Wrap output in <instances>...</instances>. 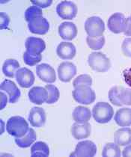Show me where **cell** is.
Segmentation results:
<instances>
[{
	"label": "cell",
	"instance_id": "32",
	"mask_svg": "<svg viewBox=\"0 0 131 157\" xmlns=\"http://www.w3.org/2000/svg\"><path fill=\"white\" fill-rule=\"evenodd\" d=\"M91 85H92V78L88 74L79 75L73 82V86L74 87V88L81 85L91 86Z\"/></svg>",
	"mask_w": 131,
	"mask_h": 157
},
{
	"label": "cell",
	"instance_id": "30",
	"mask_svg": "<svg viewBox=\"0 0 131 157\" xmlns=\"http://www.w3.org/2000/svg\"><path fill=\"white\" fill-rule=\"evenodd\" d=\"M42 59L40 54H33L31 52L25 51L23 53V61L25 64L29 66H34L40 62Z\"/></svg>",
	"mask_w": 131,
	"mask_h": 157
},
{
	"label": "cell",
	"instance_id": "31",
	"mask_svg": "<svg viewBox=\"0 0 131 157\" xmlns=\"http://www.w3.org/2000/svg\"><path fill=\"white\" fill-rule=\"evenodd\" d=\"M42 15H43V12H42L41 8L35 6L29 7L25 11V19L28 23L34 18L42 16Z\"/></svg>",
	"mask_w": 131,
	"mask_h": 157
},
{
	"label": "cell",
	"instance_id": "37",
	"mask_svg": "<svg viewBox=\"0 0 131 157\" xmlns=\"http://www.w3.org/2000/svg\"><path fill=\"white\" fill-rule=\"evenodd\" d=\"M122 74H123V77L126 84L131 87V67L125 69Z\"/></svg>",
	"mask_w": 131,
	"mask_h": 157
},
{
	"label": "cell",
	"instance_id": "29",
	"mask_svg": "<svg viewBox=\"0 0 131 157\" xmlns=\"http://www.w3.org/2000/svg\"><path fill=\"white\" fill-rule=\"evenodd\" d=\"M45 88L48 91V98L46 103L48 104L56 103L60 97L59 90L53 85H46Z\"/></svg>",
	"mask_w": 131,
	"mask_h": 157
},
{
	"label": "cell",
	"instance_id": "9",
	"mask_svg": "<svg viewBox=\"0 0 131 157\" xmlns=\"http://www.w3.org/2000/svg\"><path fill=\"white\" fill-rule=\"evenodd\" d=\"M110 31L115 34L125 32L126 29V18L122 13H115L110 16L107 22Z\"/></svg>",
	"mask_w": 131,
	"mask_h": 157
},
{
	"label": "cell",
	"instance_id": "7",
	"mask_svg": "<svg viewBox=\"0 0 131 157\" xmlns=\"http://www.w3.org/2000/svg\"><path fill=\"white\" fill-rule=\"evenodd\" d=\"M98 148L96 144L91 141H83L76 144L75 151L71 153V156H94Z\"/></svg>",
	"mask_w": 131,
	"mask_h": 157
},
{
	"label": "cell",
	"instance_id": "23",
	"mask_svg": "<svg viewBox=\"0 0 131 157\" xmlns=\"http://www.w3.org/2000/svg\"><path fill=\"white\" fill-rule=\"evenodd\" d=\"M37 136L35 130L29 128L28 132L22 138H15V143L21 148H27L33 144L36 140Z\"/></svg>",
	"mask_w": 131,
	"mask_h": 157
},
{
	"label": "cell",
	"instance_id": "5",
	"mask_svg": "<svg viewBox=\"0 0 131 157\" xmlns=\"http://www.w3.org/2000/svg\"><path fill=\"white\" fill-rule=\"evenodd\" d=\"M85 30L88 36H102L105 31L104 22L99 17L93 16L88 17L85 22Z\"/></svg>",
	"mask_w": 131,
	"mask_h": 157
},
{
	"label": "cell",
	"instance_id": "14",
	"mask_svg": "<svg viewBox=\"0 0 131 157\" xmlns=\"http://www.w3.org/2000/svg\"><path fill=\"white\" fill-rule=\"evenodd\" d=\"M56 53L63 60H71L76 56V47L72 43L61 42L56 49Z\"/></svg>",
	"mask_w": 131,
	"mask_h": 157
},
{
	"label": "cell",
	"instance_id": "22",
	"mask_svg": "<svg viewBox=\"0 0 131 157\" xmlns=\"http://www.w3.org/2000/svg\"><path fill=\"white\" fill-rule=\"evenodd\" d=\"M91 112L87 107L79 106L76 107L73 111L72 117L74 121L78 124H84L90 121L91 117Z\"/></svg>",
	"mask_w": 131,
	"mask_h": 157
},
{
	"label": "cell",
	"instance_id": "19",
	"mask_svg": "<svg viewBox=\"0 0 131 157\" xmlns=\"http://www.w3.org/2000/svg\"><path fill=\"white\" fill-rule=\"evenodd\" d=\"M25 47L26 51L33 54H40L46 49V44L43 39L29 37L25 40Z\"/></svg>",
	"mask_w": 131,
	"mask_h": 157
},
{
	"label": "cell",
	"instance_id": "42",
	"mask_svg": "<svg viewBox=\"0 0 131 157\" xmlns=\"http://www.w3.org/2000/svg\"><path fill=\"white\" fill-rule=\"evenodd\" d=\"M130 20H131V17H130Z\"/></svg>",
	"mask_w": 131,
	"mask_h": 157
},
{
	"label": "cell",
	"instance_id": "13",
	"mask_svg": "<svg viewBox=\"0 0 131 157\" xmlns=\"http://www.w3.org/2000/svg\"><path fill=\"white\" fill-rule=\"evenodd\" d=\"M29 121L32 127L37 128L43 127L47 121V116L44 109L40 107H33L30 110Z\"/></svg>",
	"mask_w": 131,
	"mask_h": 157
},
{
	"label": "cell",
	"instance_id": "40",
	"mask_svg": "<svg viewBox=\"0 0 131 157\" xmlns=\"http://www.w3.org/2000/svg\"><path fill=\"white\" fill-rule=\"evenodd\" d=\"M122 156H131V144L127 145L125 149L122 151Z\"/></svg>",
	"mask_w": 131,
	"mask_h": 157
},
{
	"label": "cell",
	"instance_id": "34",
	"mask_svg": "<svg viewBox=\"0 0 131 157\" xmlns=\"http://www.w3.org/2000/svg\"><path fill=\"white\" fill-rule=\"evenodd\" d=\"M121 50L124 55L131 58V37L125 38L121 44Z\"/></svg>",
	"mask_w": 131,
	"mask_h": 157
},
{
	"label": "cell",
	"instance_id": "17",
	"mask_svg": "<svg viewBox=\"0 0 131 157\" xmlns=\"http://www.w3.org/2000/svg\"><path fill=\"white\" fill-rule=\"evenodd\" d=\"M0 88L2 91H5L8 93L9 96V102L11 103H15L20 99V95H21L20 89L15 85V83L11 80H4L2 82Z\"/></svg>",
	"mask_w": 131,
	"mask_h": 157
},
{
	"label": "cell",
	"instance_id": "38",
	"mask_svg": "<svg viewBox=\"0 0 131 157\" xmlns=\"http://www.w3.org/2000/svg\"><path fill=\"white\" fill-rule=\"evenodd\" d=\"M124 34L127 36H131V20L130 17L126 18V29Z\"/></svg>",
	"mask_w": 131,
	"mask_h": 157
},
{
	"label": "cell",
	"instance_id": "16",
	"mask_svg": "<svg viewBox=\"0 0 131 157\" xmlns=\"http://www.w3.org/2000/svg\"><path fill=\"white\" fill-rule=\"evenodd\" d=\"M71 131L73 137L75 139L81 140L83 139H87L91 135V124L88 122L84 123V124L74 123L71 127Z\"/></svg>",
	"mask_w": 131,
	"mask_h": 157
},
{
	"label": "cell",
	"instance_id": "20",
	"mask_svg": "<svg viewBox=\"0 0 131 157\" xmlns=\"http://www.w3.org/2000/svg\"><path fill=\"white\" fill-rule=\"evenodd\" d=\"M114 141L118 146H127L131 144V128L122 127L114 133Z\"/></svg>",
	"mask_w": 131,
	"mask_h": 157
},
{
	"label": "cell",
	"instance_id": "35",
	"mask_svg": "<svg viewBox=\"0 0 131 157\" xmlns=\"http://www.w3.org/2000/svg\"><path fill=\"white\" fill-rule=\"evenodd\" d=\"M0 23H1V29H8L10 23V17L5 12L0 13Z\"/></svg>",
	"mask_w": 131,
	"mask_h": 157
},
{
	"label": "cell",
	"instance_id": "18",
	"mask_svg": "<svg viewBox=\"0 0 131 157\" xmlns=\"http://www.w3.org/2000/svg\"><path fill=\"white\" fill-rule=\"evenodd\" d=\"M78 33L77 27L74 23L64 22L59 26V36L66 40H72L76 37Z\"/></svg>",
	"mask_w": 131,
	"mask_h": 157
},
{
	"label": "cell",
	"instance_id": "2",
	"mask_svg": "<svg viewBox=\"0 0 131 157\" xmlns=\"http://www.w3.org/2000/svg\"><path fill=\"white\" fill-rule=\"evenodd\" d=\"M88 63L93 71L99 73L107 72L111 67L110 59L100 52H91L88 56Z\"/></svg>",
	"mask_w": 131,
	"mask_h": 157
},
{
	"label": "cell",
	"instance_id": "15",
	"mask_svg": "<svg viewBox=\"0 0 131 157\" xmlns=\"http://www.w3.org/2000/svg\"><path fill=\"white\" fill-rule=\"evenodd\" d=\"M28 95L29 100L32 103L42 105L47 102L48 98V91L43 87L35 86L29 90Z\"/></svg>",
	"mask_w": 131,
	"mask_h": 157
},
{
	"label": "cell",
	"instance_id": "1",
	"mask_svg": "<svg viewBox=\"0 0 131 157\" xmlns=\"http://www.w3.org/2000/svg\"><path fill=\"white\" fill-rule=\"evenodd\" d=\"M29 127L25 118L20 116H13L7 121L6 130L14 138H22L28 132Z\"/></svg>",
	"mask_w": 131,
	"mask_h": 157
},
{
	"label": "cell",
	"instance_id": "28",
	"mask_svg": "<svg viewBox=\"0 0 131 157\" xmlns=\"http://www.w3.org/2000/svg\"><path fill=\"white\" fill-rule=\"evenodd\" d=\"M105 42V37L103 35L100 37H90L88 36L86 37V43L90 49L93 50H99L102 49V47L104 46Z\"/></svg>",
	"mask_w": 131,
	"mask_h": 157
},
{
	"label": "cell",
	"instance_id": "33",
	"mask_svg": "<svg viewBox=\"0 0 131 157\" xmlns=\"http://www.w3.org/2000/svg\"><path fill=\"white\" fill-rule=\"evenodd\" d=\"M122 105H131V88H124L121 94Z\"/></svg>",
	"mask_w": 131,
	"mask_h": 157
},
{
	"label": "cell",
	"instance_id": "36",
	"mask_svg": "<svg viewBox=\"0 0 131 157\" xmlns=\"http://www.w3.org/2000/svg\"><path fill=\"white\" fill-rule=\"evenodd\" d=\"M31 2L34 6L39 7L40 8H46L47 7H50L52 5V0H44V1H35L32 0Z\"/></svg>",
	"mask_w": 131,
	"mask_h": 157
},
{
	"label": "cell",
	"instance_id": "27",
	"mask_svg": "<svg viewBox=\"0 0 131 157\" xmlns=\"http://www.w3.org/2000/svg\"><path fill=\"white\" fill-rule=\"evenodd\" d=\"M121 151L120 147L116 143H107L103 148V152H102V156H121Z\"/></svg>",
	"mask_w": 131,
	"mask_h": 157
},
{
	"label": "cell",
	"instance_id": "24",
	"mask_svg": "<svg viewBox=\"0 0 131 157\" xmlns=\"http://www.w3.org/2000/svg\"><path fill=\"white\" fill-rule=\"evenodd\" d=\"M20 67V64L17 60L13 59H6L2 66V72L7 77H14L17 71Z\"/></svg>",
	"mask_w": 131,
	"mask_h": 157
},
{
	"label": "cell",
	"instance_id": "11",
	"mask_svg": "<svg viewBox=\"0 0 131 157\" xmlns=\"http://www.w3.org/2000/svg\"><path fill=\"white\" fill-rule=\"evenodd\" d=\"M15 77L17 84L22 88H29L35 82V75L32 71L26 67L20 68L17 71Z\"/></svg>",
	"mask_w": 131,
	"mask_h": 157
},
{
	"label": "cell",
	"instance_id": "25",
	"mask_svg": "<svg viewBox=\"0 0 131 157\" xmlns=\"http://www.w3.org/2000/svg\"><path fill=\"white\" fill-rule=\"evenodd\" d=\"M50 155V148L48 145L43 141H37L32 146V156H43L47 157Z\"/></svg>",
	"mask_w": 131,
	"mask_h": 157
},
{
	"label": "cell",
	"instance_id": "8",
	"mask_svg": "<svg viewBox=\"0 0 131 157\" xmlns=\"http://www.w3.org/2000/svg\"><path fill=\"white\" fill-rule=\"evenodd\" d=\"M77 73L76 67L70 61H64L58 67V76L63 82H69Z\"/></svg>",
	"mask_w": 131,
	"mask_h": 157
},
{
	"label": "cell",
	"instance_id": "4",
	"mask_svg": "<svg viewBox=\"0 0 131 157\" xmlns=\"http://www.w3.org/2000/svg\"><path fill=\"white\" fill-rule=\"evenodd\" d=\"M73 97L77 103L83 105H89L96 99L95 92L88 85H81L74 88L72 91Z\"/></svg>",
	"mask_w": 131,
	"mask_h": 157
},
{
	"label": "cell",
	"instance_id": "26",
	"mask_svg": "<svg viewBox=\"0 0 131 157\" xmlns=\"http://www.w3.org/2000/svg\"><path fill=\"white\" fill-rule=\"evenodd\" d=\"M124 88H125L122 86H114L110 88V90L109 91V100L115 106L123 105L121 102V94Z\"/></svg>",
	"mask_w": 131,
	"mask_h": 157
},
{
	"label": "cell",
	"instance_id": "6",
	"mask_svg": "<svg viewBox=\"0 0 131 157\" xmlns=\"http://www.w3.org/2000/svg\"><path fill=\"white\" fill-rule=\"evenodd\" d=\"M57 14L63 20H73L77 14V6L71 1H62L56 7Z\"/></svg>",
	"mask_w": 131,
	"mask_h": 157
},
{
	"label": "cell",
	"instance_id": "10",
	"mask_svg": "<svg viewBox=\"0 0 131 157\" xmlns=\"http://www.w3.org/2000/svg\"><path fill=\"white\" fill-rule=\"evenodd\" d=\"M28 28L30 32L37 35H45L50 29V23L43 16L34 18L28 23Z\"/></svg>",
	"mask_w": 131,
	"mask_h": 157
},
{
	"label": "cell",
	"instance_id": "39",
	"mask_svg": "<svg viewBox=\"0 0 131 157\" xmlns=\"http://www.w3.org/2000/svg\"><path fill=\"white\" fill-rule=\"evenodd\" d=\"M7 102H8V97L6 96V94L1 91V106H0V109L1 110H2L6 106Z\"/></svg>",
	"mask_w": 131,
	"mask_h": 157
},
{
	"label": "cell",
	"instance_id": "3",
	"mask_svg": "<svg viewBox=\"0 0 131 157\" xmlns=\"http://www.w3.org/2000/svg\"><path fill=\"white\" fill-rule=\"evenodd\" d=\"M114 110L112 105L106 102H99L95 104L92 109V116L96 122L106 124L113 117Z\"/></svg>",
	"mask_w": 131,
	"mask_h": 157
},
{
	"label": "cell",
	"instance_id": "12",
	"mask_svg": "<svg viewBox=\"0 0 131 157\" xmlns=\"http://www.w3.org/2000/svg\"><path fill=\"white\" fill-rule=\"evenodd\" d=\"M36 73L39 78L47 83H53L56 80L55 70L50 64H40L36 67Z\"/></svg>",
	"mask_w": 131,
	"mask_h": 157
},
{
	"label": "cell",
	"instance_id": "41",
	"mask_svg": "<svg viewBox=\"0 0 131 157\" xmlns=\"http://www.w3.org/2000/svg\"><path fill=\"white\" fill-rule=\"evenodd\" d=\"M1 124H2V131H1V134L3 133V128H4V122H3L2 120H1Z\"/></svg>",
	"mask_w": 131,
	"mask_h": 157
},
{
	"label": "cell",
	"instance_id": "21",
	"mask_svg": "<svg viewBox=\"0 0 131 157\" xmlns=\"http://www.w3.org/2000/svg\"><path fill=\"white\" fill-rule=\"evenodd\" d=\"M114 120L119 127H130L131 126V109H119L115 113Z\"/></svg>",
	"mask_w": 131,
	"mask_h": 157
}]
</instances>
